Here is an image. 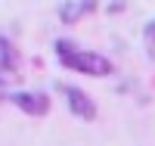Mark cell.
Masks as SVG:
<instances>
[{
  "label": "cell",
  "instance_id": "3",
  "mask_svg": "<svg viewBox=\"0 0 155 146\" xmlns=\"http://www.w3.org/2000/svg\"><path fill=\"white\" fill-rule=\"evenodd\" d=\"M6 100L9 103H16L22 112H28V115H34V118H41V115H47L50 112V97L47 93H31V90H12V93H6Z\"/></svg>",
  "mask_w": 155,
  "mask_h": 146
},
{
  "label": "cell",
  "instance_id": "1",
  "mask_svg": "<svg viewBox=\"0 0 155 146\" xmlns=\"http://www.w3.org/2000/svg\"><path fill=\"white\" fill-rule=\"evenodd\" d=\"M56 56L65 69H74V72H84L90 78H109L112 75V62L99 53H87V50H78L71 41L59 37L56 41Z\"/></svg>",
  "mask_w": 155,
  "mask_h": 146
},
{
  "label": "cell",
  "instance_id": "4",
  "mask_svg": "<svg viewBox=\"0 0 155 146\" xmlns=\"http://www.w3.org/2000/svg\"><path fill=\"white\" fill-rule=\"evenodd\" d=\"M6 72H19V53L0 34V75H6Z\"/></svg>",
  "mask_w": 155,
  "mask_h": 146
},
{
  "label": "cell",
  "instance_id": "2",
  "mask_svg": "<svg viewBox=\"0 0 155 146\" xmlns=\"http://www.w3.org/2000/svg\"><path fill=\"white\" fill-rule=\"evenodd\" d=\"M59 90H62V97H65L71 115L84 118V121H96V103L90 100L84 90H78V87H71V84H59Z\"/></svg>",
  "mask_w": 155,
  "mask_h": 146
},
{
  "label": "cell",
  "instance_id": "7",
  "mask_svg": "<svg viewBox=\"0 0 155 146\" xmlns=\"http://www.w3.org/2000/svg\"><path fill=\"white\" fill-rule=\"evenodd\" d=\"M0 87H3V78H0Z\"/></svg>",
  "mask_w": 155,
  "mask_h": 146
},
{
  "label": "cell",
  "instance_id": "6",
  "mask_svg": "<svg viewBox=\"0 0 155 146\" xmlns=\"http://www.w3.org/2000/svg\"><path fill=\"white\" fill-rule=\"evenodd\" d=\"M99 0H74V6H78V16H87V12H93L96 9Z\"/></svg>",
  "mask_w": 155,
  "mask_h": 146
},
{
  "label": "cell",
  "instance_id": "5",
  "mask_svg": "<svg viewBox=\"0 0 155 146\" xmlns=\"http://www.w3.org/2000/svg\"><path fill=\"white\" fill-rule=\"evenodd\" d=\"M143 41H146V53L155 59V19H152L146 28H143Z\"/></svg>",
  "mask_w": 155,
  "mask_h": 146
}]
</instances>
